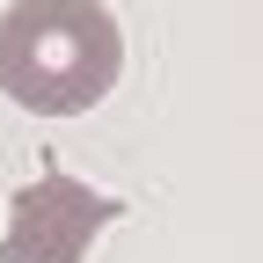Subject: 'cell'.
Listing matches in <instances>:
<instances>
[{
  "label": "cell",
  "mask_w": 263,
  "mask_h": 263,
  "mask_svg": "<svg viewBox=\"0 0 263 263\" xmlns=\"http://www.w3.org/2000/svg\"><path fill=\"white\" fill-rule=\"evenodd\" d=\"M124 73V29L103 0H15L0 15V88L37 117L95 110Z\"/></svg>",
  "instance_id": "1"
},
{
  "label": "cell",
  "mask_w": 263,
  "mask_h": 263,
  "mask_svg": "<svg viewBox=\"0 0 263 263\" xmlns=\"http://www.w3.org/2000/svg\"><path fill=\"white\" fill-rule=\"evenodd\" d=\"M124 212V197L110 190H88L81 176H66L59 161H37V183L15 190V212H8V263H88V241Z\"/></svg>",
  "instance_id": "2"
}]
</instances>
